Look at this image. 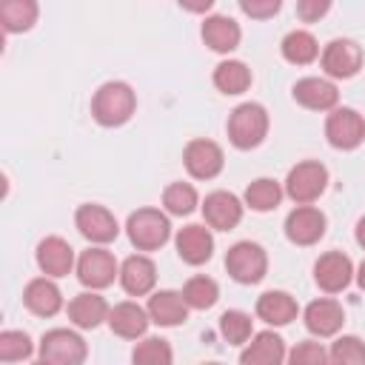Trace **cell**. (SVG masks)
Listing matches in <instances>:
<instances>
[{"instance_id":"obj_7","label":"cell","mask_w":365,"mask_h":365,"mask_svg":"<svg viewBox=\"0 0 365 365\" xmlns=\"http://www.w3.org/2000/svg\"><path fill=\"white\" fill-rule=\"evenodd\" d=\"M77 279L86 288L103 291L108 288L114 279H120V262L114 259V254L106 245H91L77 257Z\"/></svg>"},{"instance_id":"obj_29","label":"cell","mask_w":365,"mask_h":365,"mask_svg":"<svg viewBox=\"0 0 365 365\" xmlns=\"http://www.w3.org/2000/svg\"><path fill=\"white\" fill-rule=\"evenodd\" d=\"M251 68L242 63V60H222L217 68H214V86L222 91V94H242L251 88Z\"/></svg>"},{"instance_id":"obj_5","label":"cell","mask_w":365,"mask_h":365,"mask_svg":"<svg viewBox=\"0 0 365 365\" xmlns=\"http://www.w3.org/2000/svg\"><path fill=\"white\" fill-rule=\"evenodd\" d=\"M282 188H285V197L294 200L297 205L317 202L328 188V168L319 160H302L288 171Z\"/></svg>"},{"instance_id":"obj_25","label":"cell","mask_w":365,"mask_h":365,"mask_svg":"<svg viewBox=\"0 0 365 365\" xmlns=\"http://www.w3.org/2000/svg\"><path fill=\"white\" fill-rule=\"evenodd\" d=\"M23 302L37 317H54L63 308V294L54 277H37L23 288Z\"/></svg>"},{"instance_id":"obj_27","label":"cell","mask_w":365,"mask_h":365,"mask_svg":"<svg viewBox=\"0 0 365 365\" xmlns=\"http://www.w3.org/2000/svg\"><path fill=\"white\" fill-rule=\"evenodd\" d=\"M37 0H0V23L6 34H23L37 23Z\"/></svg>"},{"instance_id":"obj_37","label":"cell","mask_w":365,"mask_h":365,"mask_svg":"<svg viewBox=\"0 0 365 365\" xmlns=\"http://www.w3.org/2000/svg\"><path fill=\"white\" fill-rule=\"evenodd\" d=\"M288 359L294 365H322V362H328V351L319 342L305 339V342H297V348L288 354Z\"/></svg>"},{"instance_id":"obj_20","label":"cell","mask_w":365,"mask_h":365,"mask_svg":"<svg viewBox=\"0 0 365 365\" xmlns=\"http://www.w3.org/2000/svg\"><path fill=\"white\" fill-rule=\"evenodd\" d=\"M200 34H202V43L211 51H217V54H231L240 46V40H242L240 23L231 20L228 14H211V17H205Z\"/></svg>"},{"instance_id":"obj_18","label":"cell","mask_w":365,"mask_h":365,"mask_svg":"<svg viewBox=\"0 0 365 365\" xmlns=\"http://www.w3.org/2000/svg\"><path fill=\"white\" fill-rule=\"evenodd\" d=\"M157 282V265L145 254H131L120 265V285L128 297H145L154 291Z\"/></svg>"},{"instance_id":"obj_9","label":"cell","mask_w":365,"mask_h":365,"mask_svg":"<svg viewBox=\"0 0 365 365\" xmlns=\"http://www.w3.org/2000/svg\"><path fill=\"white\" fill-rule=\"evenodd\" d=\"M319 63L331 80H351L362 68V48L351 37H336L319 51Z\"/></svg>"},{"instance_id":"obj_1","label":"cell","mask_w":365,"mask_h":365,"mask_svg":"<svg viewBox=\"0 0 365 365\" xmlns=\"http://www.w3.org/2000/svg\"><path fill=\"white\" fill-rule=\"evenodd\" d=\"M134 108H137V94L128 83L123 80H108L103 83L94 97H91V117L106 125V128H117V125H125L131 117H134Z\"/></svg>"},{"instance_id":"obj_35","label":"cell","mask_w":365,"mask_h":365,"mask_svg":"<svg viewBox=\"0 0 365 365\" xmlns=\"http://www.w3.org/2000/svg\"><path fill=\"white\" fill-rule=\"evenodd\" d=\"M251 328H254V319L245 311H225L220 317V334L231 345H245L251 339Z\"/></svg>"},{"instance_id":"obj_12","label":"cell","mask_w":365,"mask_h":365,"mask_svg":"<svg viewBox=\"0 0 365 365\" xmlns=\"http://www.w3.org/2000/svg\"><path fill=\"white\" fill-rule=\"evenodd\" d=\"M325 228H328L325 214L319 208H314L311 202L308 205H297L285 217V237L294 245H317L325 237Z\"/></svg>"},{"instance_id":"obj_41","label":"cell","mask_w":365,"mask_h":365,"mask_svg":"<svg viewBox=\"0 0 365 365\" xmlns=\"http://www.w3.org/2000/svg\"><path fill=\"white\" fill-rule=\"evenodd\" d=\"M354 237H356V242L365 248V217H359V222H356V228H354Z\"/></svg>"},{"instance_id":"obj_26","label":"cell","mask_w":365,"mask_h":365,"mask_svg":"<svg viewBox=\"0 0 365 365\" xmlns=\"http://www.w3.org/2000/svg\"><path fill=\"white\" fill-rule=\"evenodd\" d=\"M297 314H299V305L288 291H265L257 299V317L274 328L291 325L297 319Z\"/></svg>"},{"instance_id":"obj_38","label":"cell","mask_w":365,"mask_h":365,"mask_svg":"<svg viewBox=\"0 0 365 365\" xmlns=\"http://www.w3.org/2000/svg\"><path fill=\"white\" fill-rule=\"evenodd\" d=\"M242 14L251 20H271L274 14H279L282 0H237Z\"/></svg>"},{"instance_id":"obj_33","label":"cell","mask_w":365,"mask_h":365,"mask_svg":"<svg viewBox=\"0 0 365 365\" xmlns=\"http://www.w3.org/2000/svg\"><path fill=\"white\" fill-rule=\"evenodd\" d=\"M131 359L140 365H171L174 351L163 336H140V342L131 351Z\"/></svg>"},{"instance_id":"obj_17","label":"cell","mask_w":365,"mask_h":365,"mask_svg":"<svg viewBox=\"0 0 365 365\" xmlns=\"http://www.w3.org/2000/svg\"><path fill=\"white\" fill-rule=\"evenodd\" d=\"M302 319H305L308 334L325 339V336L339 334V328H342V322H345V311H342V305H339L336 299L322 297V299H314V302L305 305Z\"/></svg>"},{"instance_id":"obj_42","label":"cell","mask_w":365,"mask_h":365,"mask_svg":"<svg viewBox=\"0 0 365 365\" xmlns=\"http://www.w3.org/2000/svg\"><path fill=\"white\" fill-rule=\"evenodd\" d=\"M354 277H356V285L365 291V259L359 262V268H356V274H354Z\"/></svg>"},{"instance_id":"obj_10","label":"cell","mask_w":365,"mask_h":365,"mask_svg":"<svg viewBox=\"0 0 365 365\" xmlns=\"http://www.w3.org/2000/svg\"><path fill=\"white\" fill-rule=\"evenodd\" d=\"M74 225H77V231H80L91 245H108V242H114L117 234H120L117 217H114L106 205H97V202L80 205L77 214H74Z\"/></svg>"},{"instance_id":"obj_14","label":"cell","mask_w":365,"mask_h":365,"mask_svg":"<svg viewBox=\"0 0 365 365\" xmlns=\"http://www.w3.org/2000/svg\"><path fill=\"white\" fill-rule=\"evenodd\" d=\"M242 208H245V202H240L237 194H231V191H211L205 197V202H202V217H205L208 228L231 231V228L240 225Z\"/></svg>"},{"instance_id":"obj_19","label":"cell","mask_w":365,"mask_h":365,"mask_svg":"<svg viewBox=\"0 0 365 365\" xmlns=\"http://www.w3.org/2000/svg\"><path fill=\"white\" fill-rule=\"evenodd\" d=\"M294 100L308 111H331L339 103V91L328 77H302L294 83Z\"/></svg>"},{"instance_id":"obj_3","label":"cell","mask_w":365,"mask_h":365,"mask_svg":"<svg viewBox=\"0 0 365 365\" xmlns=\"http://www.w3.org/2000/svg\"><path fill=\"white\" fill-rule=\"evenodd\" d=\"M125 234L137 251H157L171 240L168 211L160 208H137L128 214Z\"/></svg>"},{"instance_id":"obj_8","label":"cell","mask_w":365,"mask_h":365,"mask_svg":"<svg viewBox=\"0 0 365 365\" xmlns=\"http://www.w3.org/2000/svg\"><path fill=\"white\" fill-rule=\"evenodd\" d=\"M325 137L336 151H354L365 143V117L356 108L336 106L325 120Z\"/></svg>"},{"instance_id":"obj_15","label":"cell","mask_w":365,"mask_h":365,"mask_svg":"<svg viewBox=\"0 0 365 365\" xmlns=\"http://www.w3.org/2000/svg\"><path fill=\"white\" fill-rule=\"evenodd\" d=\"M37 268L46 274V277H68L74 268H77V259H74V248L63 240V237H46L37 242Z\"/></svg>"},{"instance_id":"obj_32","label":"cell","mask_w":365,"mask_h":365,"mask_svg":"<svg viewBox=\"0 0 365 365\" xmlns=\"http://www.w3.org/2000/svg\"><path fill=\"white\" fill-rule=\"evenodd\" d=\"M197 205H200V197H197V188L191 182H171V185H165L163 208L171 217H188Z\"/></svg>"},{"instance_id":"obj_39","label":"cell","mask_w":365,"mask_h":365,"mask_svg":"<svg viewBox=\"0 0 365 365\" xmlns=\"http://www.w3.org/2000/svg\"><path fill=\"white\" fill-rule=\"evenodd\" d=\"M334 0H297V17L302 23H319L331 11Z\"/></svg>"},{"instance_id":"obj_30","label":"cell","mask_w":365,"mask_h":365,"mask_svg":"<svg viewBox=\"0 0 365 365\" xmlns=\"http://www.w3.org/2000/svg\"><path fill=\"white\" fill-rule=\"evenodd\" d=\"M282 194H285V188H282L277 180H271V177H257V180L245 188V205H248L251 211L265 214V211H274V208L279 205Z\"/></svg>"},{"instance_id":"obj_40","label":"cell","mask_w":365,"mask_h":365,"mask_svg":"<svg viewBox=\"0 0 365 365\" xmlns=\"http://www.w3.org/2000/svg\"><path fill=\"white\" fill-rule=\"evenodd\" d=\"M185 11H191V14H205L211 6H214V0H177Z\"/></svg>"},{"instance_id":"obj_34","label":"cell","mask_w":365,"mask_h":365,"mask_svg":"<svg viewBox=\"0 0 365 365\" xmlns=\"http://www.w3.org/2000/svg\"><path fill=\"white\" fill-rule=\"evenodd\" d=\"M328 362L334 365H362L365 362V342L354 334H342L331 342Z\"/></svg>"},{"instance_id":"obj_31","label":"cell","mask_w":365,"mask_h":365,"mask_svg":"<svg viewBox=\"0 0 365 365\" xmlns=\"http://www.w3.org/2000/svg\"><path fill=\"white\" fill-rule=\"evenodd\" d=\"M182 297H185L188 308H194V311H208V308H214L217 299H220V285H217L211 277L197 274V277H191V279L182 285Z\"/></svg>"},{"instance_id":"obj_6","label":"cell","mask_w":365,"mask_h":365,"mask_svg":"<svg viewBox=\"0 0 365 365\" xmlns=\"http://www.w3.org/2000/svg\"><path fill=\"white\" fill-rule=\"evenodd\" d=\"M37 356L46 365H80L88 356V345L71 328H51L43 334Z\"/></svg>"},{"instance_id":"obj_13","label":"cell","mask_w":365,"mask_h":365,"mask_svg":"<svg viewBox=\"0 0 365 365\" xmlns=\"http://www.w3.org/2000/svg\"><path fill=\"white\" fill-rule=\"evenodd\" d=\"M354 262L348 254L342 251H328L314 262V282L325 291V294H339L351 285L354 279Z\"/></svg>"},{"instance_id":"obj_11","label":"cell","mask_w":365,"mask_h":365,"mask_svg":"<svg viewBox=\"0 0 365 365\" xmlns=\"http://www.w3.org/2000/svg\"><path fill=\"white\" fill-rule=\"evenodd\" d=\"M182 165H185V171L194 180H214L222 171V165H225V154H222V148L214 140L200 137V140H191L185 145Z\"/></svg>"},{"instance_id":"obj_36","label":"cell","mask_w":365,"mask_h":365,"mask_svg":"<svg viewBox=\"0 0 365 365\" xmlns=\"http://www.w3.org/2000/svg\"><path fill=\"white\" fill-rule=\"evenodd\" d=\"M34 345L26 331H0V362H23L31 359Z\"/></svg>"},{"instance_id":"obj_24","label":"cell","mask_w":365,"mask_h":365,"mask_svg":"<svg viewBox=\"0 0 365 365\" xmlns=\"http://www.w3.org/2000/svg\"><path fill=\"white\" fill-rule=\"evenodd\" d=\"M148 322H151L148 308H143V305H137V302H131V299L117 302V305L108 311V328H111L117 336H123V339H140V336H145Z\"/></svg>"},{"instance_id":"obj_23","label":"cell","mask_w":365,"mask_h":365,"mask_svg":"<svg viewBox=\"0 0 365 365\" xmlns=\"http://www.w3.org/2000/svg\"><path fill=\"white\" fill-rule=\"evenodd\" d=\"M148 317L151 322L163 325V328H174V325H182L188 319V302L182 297V291H154L148 297Z\"/></svg>"},{"instance_id":"obj_16","label":"cell","mask_w":365,"mask_h":365,"mask_svg":"<svg viewBox=\"0 0 365 365\" xmlns=\"http://www.w3.org/2000/svg\"><path fill=\"white\" fill-rule=\"evenodd\" d=\"M174 245H177V254L185 265H202L214 254V234H211V228L191 222V225L177 231Z\"/></svg>"},{"instance_id":"obj_2","label":"cell","mask_w":365,"mask_h":365,"mask_svg":"<svg viewBox=\"0 0 365 365\" xmlns=\"http://www.w3.org/2000/svg\"><path fill=\"white\" fill-rule=\"evenodd\" d=\"M268 123L271 120H268L265 106H259V103H240L228 114L225 131H228V140H231L234 148L251 151V148H257L268 137Z\"/></svg>"},{"instance_id":"obj_21","label":"cell","mask_w":365,"mask_h":365,"mask_svg":"<svg viewBox=\"0 0 365 365\" xmlns=\"http://www.w3.org/2000/svg\"><path fill=\"white\" fill-rule=\"evenodd\" d=\"M66 311H68L71 325H77L80 331H91V328L108 322V311H111V305L106 302V297H100V294L91 288V291L77 294V297L68 302Z\"/></svg>"},{"instance_id":"obj_4","label":"cell","mask_w":365,"mask_h":365,"mask_svg":"<svg viewBox=\"0 0 365 365\" xmlns=\"http://www.w3.org/2000/svg\"><path fill=\"white\" fill-rule=\"evenodd\" d=\"M225 271L240 285H257L268 274V254L259 242L251 240L234 242L225 254Z\"/></svg>"},{"instance_id":"obj_22","label":"cell","mask_w":365,"mask_h":365,"mask_svg":"<svg viewBox=\"0 0 365 365\" xmlns=\"http://www.w3.org/2000/svg\"><path fill=\"white\" fill-rule=\"evenodd\" d=\"M288 354H285V342L279 334L274 331H259V334H251V339L245 342L242 354H240V362L242 365H279L285 362Z\"/></svg>"},{"instance_id":"obj_28","label":"cell","mask_w":365,"mask_h":365,"mask_svg":"<svg viewBox=\"0 0 365 365\" xmlns=\"http://www.w3.org/2000/svg\"><path fill=\"white\" fill-rule=\"evenodd\" d=\"M279 51H282V57H285L291 66H311V63L319 57V43H317V37H314L311 31L294 29V31H288V34L282 37Z\"/></svg>"}]
</instances>
